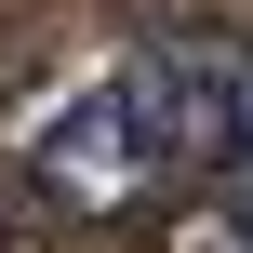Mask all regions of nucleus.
Segmentation results:
<instances>
[{"mask_svg": "<svg viewBox=\"0 0 253 253\" xmlns=\"http://www.w3.org/2000/svg\"><path fill=\"white\" fill-rule=\"evenodd\" d=\"M213 147V53H120L80 107H53L27 133V187L40 200H120L147 173H187Z\"/></svg>", "mask_w": 253, "mask_h": 253, "instance_id": "nucleus-1", "label": "nucleus"}]
</instances>
